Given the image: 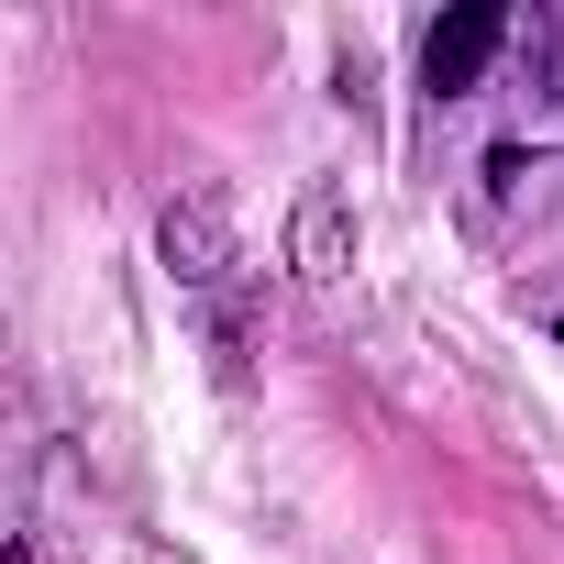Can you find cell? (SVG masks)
Instances as JSON below:
<instances>
[{"label":"cell","instance_id":"cell-1","mask_svg":"<svg viewBox=\"0 0 564 564\" xmlns=\"http://www.w3.org/2000/svg\"><path fill=\"white\" fill-rule=\"evenodd\" d=\"M498 45H509V12H498V0H465V12H443V23L421 34V89H432V100H465V89L498 67Z\"/></svg>","mask_w":564,"mask_h":564},{"label":"cell","instance_id":"cell-2","mask_svg":"<svg viewBox=\"0 0 564 564\" xmlns=\"http://www.w3.org/2000/svg\"><path fill=\"white\" fill-rule=\"evenodd\" d=\"M155 254H166V276H177V289H221V276H232V210H221L210 188L166 199V221H155Z\"/></svg>","mask_w":564,"mask_h":564},{"label":"cell","instance_id":"cell-3","mask_svg":"<svg viewBox=\"0 0 564 564\" xmlns=\"http://www.w3.org/2000/svg\"><path fill=\"white\" fill-rule=\"evenodd\" d=\"M289 265L311 276V289H344V265H355V210H344V188H300V221H289Z\"/></svg>","mask_w":564,"mask_h":564},{"label":"cell","instance_id":"cell-4","mask_svg":"<svg viewBox=\"0 0 564 564\" xmlns=\"http://www.w3.org/2000/svg\"><path fill=\"white\" fill-rule=\"evenodd\" d=\"M531 89H542V111H553V122H564V23H553V34H542V56H531Z\"/></svg>","mask_w":564,"mask_h":564},{"label":"cell","instance_id":"cell-5","mask_svg":"<svg viewBox=\"0 0 564 564\" xmlns=\"http://www.w3.org/2000/svg\"><path fill=\"white\" fill-rule=\"evenodd\" d=\"M553 344H564V311H553Z\"/></svg>","mask_w":564,"mask_h":564}]
</instances>
